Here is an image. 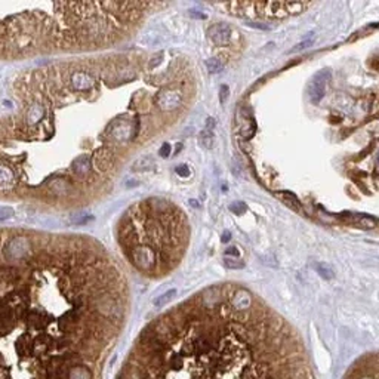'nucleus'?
<instances>
[{
    "mask_svg": "<svg viewBox=\"0 0 379 379\" xmlns=\"http://www.w3.org/2000/svg\"><path fill=\"white\" fill-rule=\"evenodd\" d=\"M196 93L190 60L166 50L24 71L0 116V199L42 210L102 200L131 158L182 120Z\"/></svg>",
    "mask_w": 379,
    "mask_h": 379,
    "instance_id": "f257e3e1",
    "label": "nucleus"
},
{
    "mask_svg": "<svg viewBox=\"0 0 379 379\" xmlns=\"http://www.w3.org/2000/svg\"><path fill=\"white\" fill-rule=\"evenodd\" d=\"M131 314L98 240L0 227V379H104Z\"/></svg>",
    "mask_w": 379,
    "mask_h": 379,
    "instance_id": "f03ea898",
    "label": "nucleus"
},
{
    "mask_svg": "<svg viewBox=\"0 0 379 379\" xmlns=\"http://www.w3.org/2000/svg\"><path fill=\"white\" fill-rule=\"evenodd\" d=\"M114 379H315L298 331L242 285L209 286L136 336Z\"/></svg>",
    "mask_w": 379,
    "mask_h": 379,
    "instance_id": "7ed1b4c3",
    "label": "nucleus"
},
{
    "mask_svg": "<svg viewBox=\"0 0 379 379\" xmlns=\"http://www.w3.org/2000/svg\"><path fill=\"white\" fill-rule=\"evenodd\" d=\"M153 2H0V61L109 49L161 8Z\"/></svg>",
    "mask_w": 379,
    "mask_h": 379,
    "instance_id": "20e7f679",
    "label": "nucleus"
},
{
    "mask_svg": "<svg viewBox=\"0 0 379 379\" xmlns=\"http://www.w3.org/2000/svg\"><path fill=\"white\" fill-rule=\"evenodd\" d=\"M117 243L139 274L161 279L184 259L190 245V223L174 201L148 197L129 206L120 216Z\"/></svg>",
    "mask_w": 379,
    "mask_h": 379,
    "instance_id": "39448f33",
    "label": "nucleus"
},
{
    "mask_svg": "<svg viewBox=\"0 0 379 379\" xmlns=\"http://www.w3.org/2000/svg\"><path fill=\"white\" fill-rule=\"evenodd\" d=\"M310 3L307 2H233L216 3L228 9L231 15L247 18H286L301 14Z\"/></svg>",
    "mask_w": 379,
    "mask_h": 379,
    "instance_id": "423d86ee",
    "label": "nucleus"
},
{
    "mask_svg": "<svg viewBox=\"0 0 379 379\" xmlns=\"http://www.w3.org/2000/svg\"><path fill=\"white\" fill-rule=\"evenodd\" d=\"M342 379H379V351L357 358Z\"/></svg>",
    "mask_w": 379,
    "mask_h": 379,
    "instance_id": "0eeeda50",
    "label": "nucleus"
},
{
    "mask_svg": "<svg viewBox=\"0 0 379 379\" xmlns=\"http://www.w3.org/2000/svg\"><path fill=\"white\" fill-rule=\"evenodd\" d=\"M331 79H332V73L328 68L318 71L312 77L311 82L308 83V96H310V101L312 104H318L323 99V96L326 93L328 83L331 82Z\"/></svg>",
    "mask_w": 379,
    "mask_h": 379,
    "instance_id": "6e6552de",
    "label": "nucleus"
},
{
    "mask_svg": "<svg viewBox=\"0 0 379 379\" xmlns=\"http://www.w3.org/2000/svg\"><path fill=\"white\" fill-rule=\"evenodd\" d=\"M207 39L216 47H225V46H228L231 43L233 28L228 24H213V25H210L207 28Z\"/></svg>",
    "mask_w": 379,
    "mask_h": 379,
    "instance_id": "1a4fd4ad",
    "label": "nucleus"
},
{
    "mask_svg": "<svg viewBox=\"0 0 379 379\" xmlns=\"http://www.w3.org/2000/svg\"><path fill=\"white\" fill-rule=\"evenodd\" d=\"M206 68H207L209 73L216 74V73H221L224 70V63L221 60H218V58H209L206 61Z\"/></svg>",
    "mask_w": 379,
    "mask_h": 379,
    "instance_id": "9d476101",
    "label": "nucleus"
},
{
    "mask_svg": "<svg viewBox=\"0 0 379 379\" xmlns=\"http://www.w3.org/2000/svg\"><path fill=\"white\" fill-rule=\"evenodd\" d=\"M199 139H200V144L204 148L210 150V148L213 147V134H212V131H209V129L201 131Z\"/></svg>",
    "mask_w": 379,
    "mask_h": 379,
    "instance_id": "9b49d317",
    "label": "nucleus"
},
{
    "mask_svg": "<svg viewBox=\"0 0 379 379\" xmlns=\"http://www.w3.org/2000/svg\"><path fill=\"white\" fill-rule=\"evenodd\" d=\"M224 264H225V267L231 268V269H242L245 267V262L242 259H237V258H225Z\"/></svg>",
    "mask_w": 379,
    "mask_h": 379,
    "instance_id": "f8f14e48",
    "label": "nucleus"
},
{
    "mask_svg": "<svg viewBox=\"0 0 379 379\" xmlns=\"http://www.w3.org/2000/svg\"><path fill=\"white\" fill-rule=\"evenodd\" d=\"M356 221L358 223V225L369 227V228H373L376 225V221L372 216H367V215H358V216H356Z\"/></svg>",
    "mask_w": 379,
    "mask_h": 379,
    "instance_id": "ddd939ff",
    "label": "nucleus"
},
{
    "mask_svg": "<svg viewBox=\"0 0 379 379\" xmlns=\"http://www.w3.org/2000/svg\"><path fill=\"white\" fill-rule=\"evenodd\" d=\"M282 196H283V199L286 203H290L295 209H298V210H301V203L298 200V197L295 196V194H292L289 191H285V193H282Z\"/></svg>",
    "mask_w": 379,
    "mask_h": 379,
    "instance_id": "4468645a",
    "label": "nucleus"
},
{
    "mask_svg": "<svg viewBox=\"0 0 379 379\" xmlns=\"http://www.w3.org/2000/svg\"><path fill=\"white\" fill-rule=\"evenodd\" d=\"M314 39H315L314 33H310V36H308L305 40H302L301 43H298V45L295 46L290 52H296V50H302V49H305V47H310V46L314 43Z\"/></svg>",
    "mask_w": 379,
    "mask_h": 379,
    "instance_id": "2eb2a0df",
    "label": "nucleus"
},
{
    "mask_svg": "<svg viewBox=\"0 0 379 379\" xmlns=\"http://www.w3.org/2000/svg\"><path fill=\"white\" fill-rule=\"evenodd\" d=\"M314 267H315V269L318 271V274H321V276H323V277H326V279H331V277L334 276L332 268L329 267V265H326V264H315Z\"/></svg>",
    "mask_w": 379,
    "mask_h": 379,
    "instance_id": "dca6fc26",
    "label": "nucleus"
},
{
    "mask_svg": "<svg viewBox=\"0 0 379 379\" xmlns=\"http://www.w3.org/2000/svg\"><path fill=\"white\" fill-rule=\"evenodd\" d=\"M230 210L233 213H236V215H242V213H245L246 210H247V206H246L243 201H236V203L230 204Z\"/></svg>",
    "mask_w": 379,
    "mask_h": 379,
    "instance_id": "f3484780",
    "label": "nucleus"
},
{
    "mask_svg": "<svg viewBox=\"0 0 379 379\" xmlns=\"http://www.w3.org/2000/svg\"><path fill=\"white\" fill-rule=\"evenodd\" d=\"M14 215V210L12 207H6V206H0V221L3 220H8Z\"/></svg>",
    "mask_w": 379,
    "mask_h": 379,
    "instance_id": "a211bd4d",
    "label": "nucleus"
},
{
    "mask_svg": "<svg viewBox=\"0 0 379 379\" xmlns=\"http://www.w3.org/2000/svg\"><path fill=\"white\" fill-rule=\"evenodd\" d=\"M177 174H178L181 178H188L190 177V168L187 165H179L177 166Z\"/></svg>",
    "mask_w": 379,
    "mask_h": 379,
    "instance_id": "6ab92c4d",
    "label": "nucleus"
},
{
    "mask_svg": "<svg viewBox=\"0 0 379 379\" xmlns=\"http://www.w3.org/2000/svg\"><path fill=\"white\" fill-rule=\"evenodd\" d=\"M174 295H175V292H174V290H172V292H168V293H166V295H163V296H161L160 299H157L156 305H157V307H161V305H165V304H166V302H168L169 299H172V296H174Z\"/></svg>",
    "mask_w": 379,
    "mask_h": 379,
    "instance_id": "aec40b11",
    "label": "nucleus"
},
{
    "mask_svg": "<svg viewBox=\"0 0 379 379\" xmlns=\"http://www.w3.org/2000/svg\"><path fill=\"white\" fill-rule=\"evenodd\" d=\"M171 150H172L171 144H169V142H165V144L160 147L158 154H160V157H169V154H171Z\"/></svg>",
    "mask_w": 379,
    "mask_h": 379,
    "instance_id": "412c9836",
    "label": "nucleus"
},
{
    "mask_svg": "<svg viewBox=\"0 0 379 379\" xmlns=\"http://www.w3.org/2000/svg\"><path fill=\"white\" fill-rule=\"evenodd\" d=\"M228 93H230V88H228L227 85H223V86L220 88V101H221V104H224V102L227 101Z\"/></svg>",
    "mask_w": 379,
    "mask_h": 379,
    "instance_id": "4be33fe9",
    "label": "nucleus"
},
{
    "mask_svg": "<svg viewBox=\"0 0 379 379\" xmlns=\"http://www.w3.org/2000/svg\"><path fill=\"white\" fill-rule=\"evenodd\" d=\"M225 255H234V256L237 258V255H239V250H237L236 247H228V249L225 250Z\"/></svg>",
    "mask_w": 379,
    "mask_h": 379,
    "instance_id": "5701e85b",
    "label": "nucleus"
},
{
    "mask_svg": "<svg viewBox=\"0 0 379 379\" xmlns=\"http://www.w3.org/2000/svg\"><path fill=\"white\" fill-rule=\"evenodd\" d=\"M206 123H207V128H206V129H209V131H210L212 128H215V119L207 117V122H206Z\"/></svg>",
    "mask_w": 379,
    "mask_h": 379,
    "instance_id": "b1692460",
    "label": "nucleus"
},
{
    "mask_svg": "<svg viewBox=\"0 0 379 379\" xmlns=\"http://www.w3.org/2000/svg\"><path fill=\"white\" fill-rule=\"evenodd\" d=\"M221 240H223L224 243L230 240V233H228V231H227V233H224V234H223V239H221Z\"/></svg>",
    "mask_w": 379,
    "mask_h": 379,
    "instance_id": "393cba45",
    "label": "nucleus"
}]
</instances>
